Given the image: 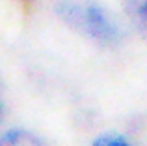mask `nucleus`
Returning a JSON list of instances; mask_svg holds the SVG:
<instances>
[{"mask_svg":"<svg viewBox=\"0 0 147 146\" xmlns=\"http://www.w3.org/2000/svg\"><path fill=\"white\" fill-rule=\"evenodd\" d=\"M56 13L65 25L104 47H115L123 40L119 23L97 0H60Z\"/></svg>","mask_w":147,"mask_h":146,"instance_id":"f257e3e1","label":"nucleus"},{"mask_svg":"<svg viewBox=\"0 0 147 146\" xmlns=\"http://www.w3.org/2000/svg\"><path fill=\"white\" fill-rule=\"evenodd\" d=\"M129 19L142 34H147V0H121Z\"/></svg>","mask_w":147,"mask_h":146,"instance_id":"f03ea898","label":"nucleus"},{"mask_svg":"<svg viewBox=\"0 0 147 146\" xmlns=\"http://www.w3.org/2000/svg\"><path fill=\"white\" fill-rule=\"evenodd\" d=\"M0 146H45V143L32 131L13 129L0 137Z\"/></svg>","mask_w":147,"mask_h":146,"instance_id":"7ed1b4c3","label":"nucleus"},{"mask_svg":"<svg viewBox=\"0 0 147 146\" xmlns=\"http://www.w3.org/2000/svg\"><path fill=\"white\" fill-rule=\"evenodd\" d=\"M93 146H130V144L119 135H100L93 143Z\"/></svg>","mask_w":147,"mask_h":146,"instance_id":"20e7f679","label":"nucleus"},{"mask_svg":"<svg viewBox=\"0 0 147 146\" xmlns=\"http://www.w3.org/2000/svg\"><path fill=\"white\" fill-rule=\"evenodd\" d=\"M4 113H6V107H4V101H0V122L4 118Z\"/></svg>","mask_w":147,"mask_h":146,"instance_id":"39448f33","label":"nucleus"}]
</instances>
